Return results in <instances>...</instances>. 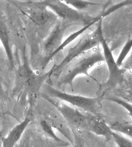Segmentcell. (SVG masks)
<instances>
[{
    "label": "cell",
    "instance_id": "7c38bea8",
    "mask_svg": "<svg viewBox=\"0 0 132 147\" xmlns=\"http://www.w3.org/2000/svg\"><path fill=\"white\" fill-rule=\"evenodd\" d=\"M112 131L119 133L129 139H132V122L126 120H117L110 125Z\"/></svg>",
    "mask_w": 132,
    "mask_h": 147
},
{
    "label": "cell",
    "instance_id": "6da1fadb",
    "mask_svg": "<svg viewBox=\"0 0 132 147\" xmlns=\"http://www.w3.org/2000/svg\"><path fill=\"white\" fill-rule=\"evenodd\" d=\"M102 21L101 20L97 23V27L92 32L86 34L81 37L73 47L68 50L67 54L58 65L55 66L48 71V77L53 74L59 75L62 73L66 66L76 60L80 56L100 45L101 39L103 36Z\"/></svg>",
    "mask_w": 132,
    "mask_h": 147
},
{
    "label": "cell",
    "instance_id": "8992f818",
    "mask_svg": "<svg viewBox=\"0 0 132 147\" xmlns=\"http://www.w3.org/2000/svg\"><path fill=\"white\" fill-rule=\"evenodd\" d=\"M100 47L102 49V53L104 56L105 62L107 64L109 71V78L105 82V86L107 89L115 88L118 84H122L125 79V71L117 65L116 60H114L112 53V50L110 48L107 40L105 39L104 35L101 37Z\"/></svg>",
    "mask_w": 132,
    "mask_h": 147
},
{
    "label": "cell",
    "instance_id": "9a60e30c",
    "mask_svg": "<svg viewBox=\"0 0 132 147\" xmlns=\"http://www.w3.org/2000/svg\"><path fill=\"white\" fill-rule=\"evenodd\" d=\"M64 2L67 5H69L71 7L80 12L86 10L89 7H91L92 6L100 5V3H95V2L90 1H81V0H67V1H64Z\"/></svg>",
    "mask_w": 132,
    "mask_h": 147
},
{
    "label": "cell",
    "instance_id": "7a4b0ae2",
    "mask_svg": "<svg viewBox=\"0 0 132 147\" xmlns=\"http://www.w3.org/2000/svg\"><path fill=\"white\" fill-rule=\"evenodd\" d=\"M105 62L100 45L87 52L73 61L67 71L65 73L61 79L60 84L72 86L75 78L79 75H86L90 77L89 71L97 64Z\"/></svg>",
    "mask_w": 132,
    "mask_h": 147
},
{
    "label": "cell",
    "instance_id": "9c48e42d",
    "mask_svg": "<svg viewBox=\"0 0 132 147\" xmlns=\"http://www.w3.org/2000/svg\"><path fill=\"white\" fill-rule=\"evenodd\" d=\"M32 122V110L30 109L24 119L14 126L9 132L7 136L2 139L1 147H16L22 139L26 128Z\"/></svg>",
    "mask_w": 132,
    "mask_h": 147
},
{
    "label": "cell",
    "instance_id": "30bf717a",
    "mask_svg": "<svg viewBox=\"0 0 132 147\" xmlns=\"http://www.w3.org/2000/svg\"><path fill=\"white\" fill-rule=\"evenodd\" d=\"M87 117V131L99 136L105 137L107 139L112 138V129L105 120L100 116L86 113Z\"/></svg>",
    "mask_w": 132,
    "mask_h": 147
},
{
    "label": "cell",
    "instance_id": "2e32d148",
    "mask_svg": "<svg viewBox=\"0 0 132 147\" xmlns=\"http://www.w3.org/2000/svg\"><path fill=\"white\" fill-rule=\"evenodd\" d=\"M132 49V38L128 39V41L126 42L124 45L122 47L121 53H120L119 56L116 60V62L117 65L120 67H122L124 61L126 60V59L128 58V54L130 53V51Z\"/></svg>",
    "mask_w": 132,
    "mask_h": 147
},
{
    "label": "cell",
    "instance_id": "277c9868",
    "mask_svg": "<svg viewBox=\"0 0 132 147\" xmlns=\"http://www.w3.org/2000/svg\"><path fill=\"white\" fill-rule=\"evenodd\" d=\"M42 96L49 104L58 111L69 126L87 131V117L86 113L82 112L64 101L52 98L43 93Z\"/></svg>",
    "mask_w": 132,
    "mask_h": 147
},
{
    "label": "cell",
    "instance_id": "ac0fdd59",
    "mask_svg": "<svg viewBox=\"0 0 132 147\" xmlns=\"http://www.w3.org/2000/svg\"><path fill=\"white\" fill-rule=\"evenodd\" d=\"M107 100L110 101L114 102V103L118 104L119 105H121L122 107L124 108L128 112V115L130 116L132 118V104L129 102L125 101L124 99H122L119 97H110V98H106Z\"/></svg>",
    "mask_w": 132,
    "mask_h": 147
},
{
    "label": "cell",
    "instance_id": "e0dca14e",
    "mask_svg": "<svg viewBox=\"0 0 132 147\" xmlns=\"http://www.w3.org/2000/svg\"><path fill=\"white\" fill-rule=\"evenodd\" d=\"M111 136L118 147H132V140L123 135L112 131Z\"/></svg>",
    "mask_w": 132,
    "mask_h": 147
},
{
    "label": "cell",
    "instance_id": "ba28073f",
    "mask_svg": "<svg viewBox=\"0 0 132 147\" xmlns=\"http://www.w3.org/2000/svg\"><path fill=\"white\" fill-rule=\"evenodd\" d=\"M43 117V119L50 123L55 129L60 132L71 144H73V137L69 125L56 109L51 105V108H48L44 111Z\"/></svg>",
    "mask_w": 132,
    "mask_h": 147
},
{
    "label": "cell",
    "instance_id": "5b68a950",
    "mask_svg": "<svg viewBox=\"0 0 132 147\" xmlns=\"http://www.w3.org/2000/svg\"><path fill=\"white\" fill-rule=\"evenodd\" d=\"M22 4V11L35 25L43 26L58 20L57 16L47 7L44 1H26Z\"/></svg>",
    "mask_w": 132,
    "mask_h": 147
},
{
    "label": "cell",
    "instance_id": "d6986e66",
    "mask_svg": "<svg viewBox=\"0 0 132 147\" xmlns=\"http://www.w3.org/2000/svg\"><path fill=\"white\" fill-rule=\"evenodd\" d=\"M122 83L126 85V86L122 89L124 90V96H122L119 98L132 104V82H129L126 80H124Z\"/></svg>",
    "mask_w": 132,
    "mask_h": 147
},
{
    "label": "cell",
    "instance_id": "44dd1931",
    "mask_svg": "<svg viewBox=\"0 0 132 147\" xmlns=\"http://www.w3.org/2000/svg\"><path fill=\"white\" fill-rule=\"evenodd\" d=\"M29 134H26L25 136L22 137L19 143L17 144L16 147H30V137Z\"/></svg>",
    "mask_w": 132,
    "mask_h": 147
},
{
    "label": "cell",
    "instance_id": "ffe728a7",
    "mask_svg": "<svg viewBox=\"0 0 132 147\" xmlns=\"http://www.w3.org/2000/svg\"><path fill=\"white\" fill-rule=\"evenodd\" d=\"M121 68L123 69L125 71H128L130 73H132V51L128 56V58L126 59V60L124 61Z\"/></svg>",
    "mask_w": 132,
    "mask_h": 147
},
{
    "label": "cell",
    "instance_id": "52a82bcc",
    "mask_svg": "<svg viewBox=\"0 0 132 147\" xmlns=\"http://www.w3.org/2000/svg\"><path fill=\"white\" fill-rule=\"evenodd\" d=\"M71 26L67 23L60 20L56 23L55 26L43 42V51L45 57L42 62L43 69L48 65L51 61V57L57 51L64 40L65 33Z\"/></svg>",
    "mask_w": 132,
    "mask_h": 147
},
{
    "label": "cell",
    "instance_id": "8fae6325",
    "mask_svg": "<svg viewBox=\"0 0 132 147\" xmlns=\"http://www.w3.org/2000/svg\"><path fill=\"white\" fill-rule=\"evenodd\" d=\"M0 42L3 47L8 61L11 67H13L15 64V61H14L9 28L7 24L5 17L1 9H0Z\"/></svg>",
    "mask_w": 132,
    "mask_h": 147
},
{
    "label": "cell",
    "instance_id": "7402d4cb",
    "mask_svg": "<svg viewBox=\"0 0 132 147\" xmlns=\"http://www.w3.org/2000/svg\"><path fill=\"white\" fill-rule=\"evenodd\" d=\"M3 93V85H2V82H1V79L0 77V96Z\"/></svg>",
    "mask_w": 132,
    "mask_h": 147
},
{
    "label": "cell",
    "instance_id": "3957f363",
    "mask_svg": "<svg viewBox=\"0 0 132 147\" xmlns=\"http://www.w3.org/2000/svg\"><path fill=\"white\" fill-rule=\"evenodd\" d=\"M44 94L64 101L78 109H79L84 113L100 116L101 101L100 98H90L81 95L68 94L56 89L50 85H46L45 86Z\"/></svg>",
    "mask_w": 132,
    "mask_h": 147
},
{
    "label": "cell",
    "instance_id": "5bb4252c",
    "mask_svg": "<svg viewBox=\"0 0 132 147\" xmlns=\"http://www.w3.org/2000/svg\"><path fill=\"white\" fill-rule=\"evenodd\" d=\"M40 126H41L42 130H43L44 134H46L47 136H48L50 138L53 139L54 141H55L57 143H65V141L60 138L56 132L55 131V128L52 126L50 123L47 122L46 120L42 119L40 122Z\"/></svg>",
    "mask_w": 132,
    "mask_h": 147
},
{
    "label": "cell",
    "instance_id": "4fadbf2b",
    "mask_svg": "<svg viewBox=\"0 0 132 147\" xmlns=\"http://www.w3.org/2000/svg\"><path fill=\"white\" fill-rule=\"evenodd\" d=\"M94 24H91L86 26L82 27L81 28H80L79 30H78L75 32L73 33V34H70L69 36H67V37H66V39L63 40V41L62 43V45H60V47H59L57 51H56L55 53L53 54V55L52 56L51 60H53L54 57H55L56 54H58L59 53H60V52L62 51L63 49H65L68 45H69L71 42L75 41L78 37H79L82 34H84V33L87 30L89 29L90 28L91 26H94Z\"/></svg>",
    "mask_w": 132,
    "mask_h": 147
}]
</instances>
